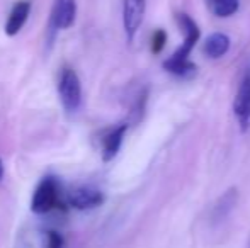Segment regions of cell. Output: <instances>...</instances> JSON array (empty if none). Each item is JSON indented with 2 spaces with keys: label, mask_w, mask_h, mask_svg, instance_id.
Wrapping results in <instances>:
<instances>
[{
  "label": "cell",
  "mask_w": 250,
  "mask_h": 248,
  "mask_svg": "<svg viewBox=\"0 0 250 248\" xmlns=\"http://www.w3.org/2000/svg\"><path fill=\"white\" fill-rule=\"evenodd\" d=\"M126 131H128V124H118L104 134V138H102V148H101L102 160L104 162H111L112 158H116V155L121 150Z\"/></svg>",
  "instance_id": "obj_9"
},
{
  "label": "cell",
  "mask_w": 250,
  "mask_h": 248,
  "mask_svg": "<svg viewBox=\"0 0 250 248\" xmlns=\"http://www.w3.org/2000/svg\"><path fill=\"white\" fill-rule=\"evenodd\" d=\"M230 50V38L223 33H213L206 38L203 44V51L206 57L211 60H218V58L225 57Z\"/></svg>",
  "instance_id": "obj_10"
},
{
  "label": "cell",
  "mask_w": 250,
  "mask_h": 248,
  "mask_svg": "<svg viewBox=\"0 0 250 248\" xmlns=\"http://www.w3.org/2000/svg\"><path fill=\"white\" fill-rule=\"evenodd\" d=\"M146 2L145 0H125L123 3V26H125L126 39L131 43L138 33L145 17Z\"/></svg>",
  "instance_id": "obj_4"
},
{
  "label": "cell",
  "mask_w": 250,
  "mask_h": 248,
  "mask_svg": "<svg viewBox=\"0 0 250 248\" xmlns=\"http://www.w3.org/2000/svg\"><path fill=\"white\" fill-rule=\"evenodd\" d=\"M165 43H167V33L164 29H157L151 36V51L155 55H158L162 50H164Z\"/></svg>",
  "instance_id": "obj_13"
},
{
  "label": "cell",
  "mask_w": 250,
  "mask_h": 248,
  "mask_svg": "<svg viewBox=\"0 0 250 248\" xmlns=\"http://www.w3.org/2000/svg\"><path fill=\"white\" fill-rule=\"evenodd\" d=\"M175 20H177L179 27H181L182 33H184V43L181 44L179 50H175L174 53H172V57H168L167 60L164 61V68L175 76L191 78V76H194L196 72H198V66L189 60V55H191L196 43L199 41L201 33H199V27H198V24H196V20L192 19L189 14H186V12L175 14Z\"/></svg>",
  "instance_id": "obj_1"
},
{
  "label": "cell",
  "mask_w": 250,
  "mask_h": 248,
  "mask_svg": "<svg viewBox=\"0 0 250 248\" xmlns=\"http://www.w3.org/2000/svg\"><path fill=\"white\" fill-rule=\"evenodd\" d=\"M233 113L237 116L238 124H240V129L245 133L250 128V72L245 73V76L240 82L238 92L235 95Z\"/></svg>",
  "instance_id": "obj_6"
},
{
  "label": "cell",
  "mask_w": 250,
  "mask_h": 248,
  "mask_svg": "<svg viewBox=\"0 0 250 248\" xmlns=\"http://www.w3.org/2000/svg\"><path fill=\"white\" fill-rule=\"evenodd\" d=\"M65 242L58 231H48L44 235V248H63Z\"/></svg>",
  "instance_id": "obj_14"
},
{
  "label": "cell",
  "mask_w": 250,
  "mask_h": 248,
  "mask_svg": "<svg viewBox=\"0 0 250 248\" xmlns=\"http://www.w3.org/2000/svg\"><path fill=\"white\" fill-rule=\"evenodd\" d=\"M209 3L218 17H230L238 10V0H209Z\"/></svg>",
  "instance_id": "obj_12"
},
{
  "label": "cell",
  "mask_w": 250,
  "mask_h": 248,
  "mask_svg": "<svg viewBox=\"0 0 250 248\" xmlns=\"http://www.w3.org/2000/svg\"><path fill=\"white\" fill-rule=\"evenodd\" d=\"M3 179V162H2V158H0V180Z\"/></svg>",
  "instance_id": "obj_15"
},
{
  "label": "cell",
  "mask_w": 250,
  "mask_h": 248,
  "mask_svg": "<svg viewBox=\"0 0 250 248\" xmlns=\"http://www.w3.org/2000/svg\"><path fill=\"white\" fill-rule=\"evenodd\" d=\"M58 95L63 109L68 113H75L82 106V83L70 66H63L58 75Z\"/></svg>",
  "instance_id": "obj_2"
},
{
  "label": "cell",
  "mask_w": 250,
  "mask_h": 248,
  "mask_svg": "<svg viewBox=\"0 0 250 248\" xmlns=\"http://www.w3.org/2000/svg\"><path fill=\"white\" fill-rule=\"evenodd\" d=\"M235 204H237V191L231 189L227 194L221 195L220 202H218V206L214 208V219H223L225 216L233 209Z\"/></svg>",
  "instance_id": "obj_11"
},
{
  "label": "cell",
  "mask_w": 250,
  "mask_h": 248,
  "mask_svg": "<svg viewBox=\"0 0 250 248\" xmlns=\"http://www.w3.org/2000/svg\"><path fill=\"white\" fill-rule=\"evenodd\" d=\"M77 17V0H55L51 9L53 29H70Z\"/></svg>",
  "instance_id": "obj_7"
},
{
  "label": "cell",
  "mask_w": 250,
  "mask_h": 248,
  "mask_svg": "<svg viewBox=\"0 0 250 248\" xmlns=\"http://www.w3.org/2000/svg\"><path fill=\"white\" fill-rule=\"evenodd\" d=\"M104 194L99 189L89 186L77 187L68 192V204L73 209H79V211H89V209L99 208L104 202Z\"/></svg>",
  "instance_id": "obj_5"
},
{
  "label": "cell",
  "mask_w": 250,
  "mask_h": 248,
  "mask_svg": "<svg viewBox=\"0 0 250 248\" xmlns=\"http://www.w3.org/2000/svg\"><path fill=\"white\" fill-rule=\"evenodd\" d=\"M31 0H19V2L14 3V7L10 9L9 16H7V20L3 24V33L7 36H16V34L21 33V29L24 27V24L27 22L31 14Z\"/></svg>",
  "instance_id": "obj_8"
},
{
  "label": "cell",
  "mask_w": 250,
  "mask_h": 248,
  "mask_svg": "<svg viewBox=\"0 0 250 248\" xmlns=\"http://www.w3.org/2000/svg\"><path fill=\"white\" fill-rule=\"evenodd\" d=\"M60 204V182L56 177H44L36 186L31 199L34 214H48Z\"/></svg>",
  "instance_id": "obj_3"
}]
</instances>
